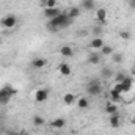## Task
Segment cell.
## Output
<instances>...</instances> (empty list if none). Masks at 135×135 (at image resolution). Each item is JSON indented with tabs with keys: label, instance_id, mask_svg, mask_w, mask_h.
<instances>
[{
	"label": "cell",
	"instance_id": "obj_12",
	"mask_svg": "<svg viewBox=\"0 0 135 135\" xmlns=\"http://www.w3.org/2000/svg\"><path fill=\"white\" fill-rule=\"evenodd\" d=\"M60 55L65 57V58H71V57H74V49L71 46H61L60 47Z\"/></svg>",
	"mask_w": 135,
	"mask_h": 135
},
{
	"label": "cell",
	"instance_id": "obj_14",
	"mask_svg": "<svg viewBox=\"0 0 135 135\" xmlns=\"http://www.w3.org/2000/svg\"><path fill=\"white\" fill-rule=\"evenodd\" d=\"M104 112L110 116L113 113H118V104H113V102H107L105 107H104Z\"/></svg>",
	"mask_w": 135,
	"mask_h": 135
},
{
	"label": "cell",
	"instance_id": "obj_15",
	"mask_svg": "<svg viewBox=\"0 0 135 135\" xmlns=\"http://www.w3.org/2000/svg\"><path fill=\"white\" fill-rule=\"evenodd\" d=\"M101 58H102L101 54L91 52V54L88 55V63H90V65H99V63H101Z\"/></svg>",
	"mask_w": 135,
	"mask_h": 135
},
{
	"label": "cell",
	"instance_id": "obj_26",
	"mask_svg": "<svg viewBox=\"0 0 135 135\" xmlns=\"http://www.w3.org/2000/svg\"><path fill=\"white\" fill-rule=\"evenodd\" d=\"M101 75L105 79V80H108V79H112L113 77V72H112V69L110 68H104L101 71Z\"/></svg>",
	"mask_w": 135,
	"mask_h": 135
},
{
	"label": "cell",
	"instance_id": "obj_6",
	"mask_svg": "<svg viewBox=\"0 0 135 135\" xmlns=\"http://www.w3.org/2000/svg\"><path fill=\"white\" fill-rule=\"evenodd\" d=\"M47 58H42V57H38V58H33L32 60V68L33 69H44L47 66Z\"/></svg>",
	"mask_w": 135,
	"mask_h": 135
},
{
	"label": "cell",
	"instance_id": "obj_28",
	"mask_svg": "<svg viewBox=\"0 0 135 135\" xmlns=\"http://www.w3.org/2000/svg\"><path fill=\"white\" fill-rule=\"evenodd\" d=\"M126 77H127V75H126L124 72H118V74L115 75V82H116V83H123V80H124Z\"/></svg>",
	"mask_w": 135,
	"mask_h": 135
},
{
	"label": "cell",
	"instance_id": "obj_13",
	"mask_svg": "<svg viewBox=\"0 0 135 135\" xmlns=\"http://www.w3.org/2000/svg\"><path fill=\"white\" fill-rule=\"evenodd\" d=\"M121 85H123V93H129V91L132 90V85H134V79L127 75V77L123 80V83H121Z\"/></svg>",
	"mask_w": 135,
	"mask_h": 135
},
{
	"label": "cell",
	"instance_id": "obj_25",
	"mask_svg": "<svg viewBox=\"0 0 135 135\" xmlns=\"http://www.w3.org/2000/svg\"><path fill=\"white\" fill-rule=\"evenodd\" d=\"M123 60H124V55H123L121 52H118V54H113V55H112V61H113V63H116V65H121V63H123Z\"/></svg>",
	"mask_w": 135,
	"mask_h": 135
},
{
	"label": "cell",
	"instance_id": "obj_9",
	"mask_svg": "<svg viewBox=\"0 0 135 135\" xmlns=\"http://www.w3.org/2000/svg\"><path fill=\"white\" fill-rule=\"evenodd\" d=\"M104 44H105V41L102 39L101 36H94V38L91 39V42H90V49H93V50H99Z\"/></svg>",
	"mask_w": 135,
	"mask_h": 135
},
{
	"label": "cell",
	"instance_id": "obj_23",
	"mask_svg": "<svg viewBox=\"0 0 135 135\" xmlns=\"http://www.w3.org/2000/svg\"><path fill=\"white\" fill-rule=\"evenodd\" d=\"M77 107L82 108V110H85V108L90 107V101H88L86 98H79V99H77Z\"/></svg>",
	"mask_w": 135,
	"mask_h": 135
},
{
	"label": "cell",
	"instance_id": "obj_8",
	"mask_svg": "<svg viewBox=\"0 0 135 135\" xmlns=\"http://www.w3.org/2000/svg\"><path fill=\"white\" fill-rule=\"evenodd\" d=\"M60 13H61V11L58 9V6H57V8H44V11H42L44 17H47L49 21H50V19H54V17H57Z\"/></svg>",
	"mask_w": 135,
	"mask_h": 135
},
{
	"label": "cell",
	"instance_id": "obj_11",
	"mask_svg": "<svg viewBox=\"0 0 135 135\" xmlns=\"http://www.w3.org/2000/svg\"><path fill=\"white\" fill-rule=\"evenodd\" d=\"M96 21L99 24H105V21H107V9L105 8H98L96 9Z\"/></svg>",
	"mask_w": 135,
	"mask_h": 135
},
{
	"label": "cell",
	"instance_id": "obj_18",
	"mask_svg": "<svg viewBox=\"0 0 135 135\" xmlns=\"http://www.w3.org/2000/svg\"><path fill=\"white\" fill-rule=\"evenodd\" d=\"M66 14H68V17L72 21V19H75V17L80 16V8H79V6H71L66 11Z\"/></svg>",
	"mask_w": 135,
	"mask_h": 135
},
{
	"label": "cell",
	"instance_id": "obj_5",
	"mask_svg": "<svg viewBox=\"0 0 135 135\" xmlns=\"http://www.w3.org/2000/svg\"><path fill=\"white\" fill-rule=\"evenodd\" d=\"M49 99V90L47 88H38L36 91H35V101L36 102H46Z\"/></svg>",
	"mask_w": 135,
	"mask_h": 135
},
{
	"label": "cell",
	"instance_id": "obj_10",
	"mask_svg": "<svg viewBox=\"0 0 135 135\" xmlns=\"http://www.w3.org/2000/svg\"><path fill=\"white\" fill-rule=\"evenodd\" d=\"M80 8L85 11H93L96 8V2L94 0H80Z\"/></svg>",
	"mask_w": 135,
	"mask_h": 135
},
{
	"label": "cell",
	"instance_id": "obj_1",
	"mask_svg": "<svg viewBox=\"0 0 135 135\" xmlns=\"http://www.w3.org/2000/svg\"><path fill=\"white\" fill-rule=\"evenodd\" d=\"M69 24H71V19L68 17V14L66 13H60L57 17H54V19H50V21L47 22V28H49V32L57 33V32H60L61 28H66Z\"/></svg>",
	"mask_w": 135,
	"mask_h": 135
},
{
	"label": "cell",
	"instance_id": "obj_30",
	"mask_svg": "<svg viewBox=\"0 0 135 135\" xmlns=\"http://www.w3.org/2000/svg\"><path fill=\"white\" fill-rule=\"evenodd\" d=\"M6 135H22V132L17 134V132H13V131H6Z\"/></svg>",
	"mask_w": 135,
	"mask_h": 135
},
{
	"label": "cell",
	"instance_id": "obj_29",
	"mask_svg": "<svg viewBox=\"0 0 135 135\" xmlns=\"http://www.w3.org/2000/svg\"><path fill=\"white\" fill-rule=\"evenodd\" d=\"M112 90H113L115 93H119V94H124V93H123V85H121V83H115V86H113Z\"/></svg>",
	"mask_w": 135,
	"mask_h": 135
},
{
	"label": "cell",
	"instance_id": "obj_24",
	"mask_svg": "<svg viewBox=\"0 0 135 135\" xmlns=\"http://www.w3.org/2000/svg\"><path fill=\"white\" fill-rule=\"evenodd\" d=\"M33 124L36 127H41V126H44L46 124V119L41 116V115H35L33 116Z\"/></svg>",
	"mask_w": 135,
	"mask_h": 135
},
{
	"label": "cell",
	"instance_id": "obj_3",
	"mask_svg": "<svg viewBox=\"0 0 135 135\" xmlns=\"http://www.w3.org/2000/svg\"><path fill=\"white\" fill-rule=\"evenodd\" d=\"M16 93H17V90H16L14 86H11V85H3V86L0 88V102H2V104H6Z\"/></svg>",
	"mask_w": 135,
	"mask_h": 135
},
{
	"label": "cell",
	"instance_id": "obj_4",
	"mask_svg": "<svg viewBox=\"0 0 135 135\" xmlns=\"http://www.w3.org/2000/svg\"><path fill=\"white\" fill-rule=\"evenodd\" d=\"M0 25H2L3 28H6V30L14 28V27L17 25V16H14V14H6V16H3V17L0 19Z\"/></svg>",
	"mask_w": 135,
	"mask_h": 135
},
{
	"label": "cell",
	"instance_id": "obj_16",
	"mask_svg": "<svg viewBox=\"0 0 135 135\" xmlns=\"http://www.w3.org/2000/svg\"><path fill=\"white\" fill-rule=\"evenodd\" d=\"M58 72L61 74V75H69L71 72H72V68L69 63H60L58 65Z\"/></svg>",
	"mask_w": 135,
	"mask_h": 135
},
{
	"label": "cell",
	"instance_id": "obj_2",
	"mask_svg": "<svg viewBox=\"0 0 135 135\" xmlns=\"http://www.w3.org/2000/svg\"><path fill=\"white\" fill-rule=\"evenodd\" d=\"M102 91H104V86H102V82L99 79H93V80L88 82V85H86V93H88L90 96L98 98V96L102 94Z\"/></svg>",
	"mask_w": 135,
	"mask_h": 135
},
{
	"label": "cell",
	"instance_id": "obj_21",
	"mask_svg": "<svg viewBox=\"0 0 135 135\" xmlns=\"http://www.w3.org/2000/svg\"><path fill=\"white\" fill-rule=\"evenodd\" d=\"M118 36H119L123 41H131V38H132V33H131V30H127V28H123V30H119Z\"/></svg>",
	"mask_w": 135,
	"mask_h": 135
},
{
	"label": "cell",
	"instance_id": "obj_34",
	"mask_svg": "<svg viewBox=\"0 0 135 135\" xmlns=\"http://www.w3.org/2000/svg\"><path fill=\"white\" fill-rule=\"evenodd\" d=\"M22 135H32V134H28V132H22Z\"/></svg>",
	"mask_w": 135,
	"mask_h": 135
},
{
	"label": "cell",
	"instance_id": "obj_27",
	"mask_svg": "<svg viewBox=\"0 0 135 135\" xmlns=\"http://www.w3.org/2000/svg\"><path fill=\"white\" fill-rule=\"evenodd\" d=\"M57 0H42V5L41 6H44V8H57Z\"/></svg>",
	"mask_w": 135,
	"mask_h": 135
},
{
	"label": "cell",
	"instance_id": "obj_32",
	"mask_svg": "<svg viewBox=\"0 0 135 135\" xmlns=\"http://www.w3.org/2000/svg\"><path fill=\"white\" fill-rule=\"evenodd\" d=\"M131 123H132V124H134V126H135V115H134V116H132V118H131Z\"/></svg>",
	"mask_w": 135,
	"mask_h": 135
},
{
	"label": "cell",
	"instance_id": "obj_7",
	"mask_svg": "<svg viewBox=\"0 0 135 135\" xmlns=\"http://www.w3.org/2000/svg\"><path fill=\"white\" fill-rule=\"evenodd\" d=\"M108 124H110V127H113V129H118V127H119V124H121L119 112H118V113H113V115L108 116Z\"/></svg>",
	"mask_w": 135,
	"mask_h": 135
},
{
	"label": "cell",
	"instance_id": "obj_22",
	"mask_svg": "<svg viewBox=\"0 0 135 135\" xmlns=\"http://www.w3.org/2000/svg\"><path fill=\"white\" fill-rule=\"evenodd\" d=\"M75 101H77V99H75L74 93H66V94L63 96V102H65V105H72Z\"/></svg>",
	"mask_w": 135,
	"mask_h": 135
},
{
	"label": "cell",
	"instance_id": "obj_33",
	"mask_svg": "<svg viewBox=\"0 0 135 135\" xmlns=\"http://www.w3.org/2000/svg\"><path fill=\"white\" fill-rule=\"evenodd\" d=\"M132 72L135 74V63H134V66H132Z\"/></svg>",
	"mask_w": 135,
	"mask_h": 135
},
{
	"label": "cell",
	"instance_id": "obj_17",
	"mask_svg": "<svg viewBox=\"0 0 135 135\" xmlns=\"http://www.w3.org/2000/svg\"><path fill=\"white\" fill-rule=\"evenodd\" d=\"M52 127H54V129H63V127H66V119L61 118V116L55 118V119L52 121Z\"/></svg>",
	"mask_w": 135,
	"mask_h": 135
},
{
	"label": "cell",
	"instance_id": "obj_20",
	"mask_svg": "<svg viewBox=\"0 0 135 135\" xmlns=\"http://www.w3.org/2000/svg\"><path fill=\"white\" fill-rule=\"evenodd\" d=\"M110 102H113V104H119V102H123V94L115 93V91L112 90V91H110Z\"/></svg>",
	"mask_w": 135,
	"mask_h": 135
},
{
	"label": "cell",
	"instance_id": "obj_31",
	"mask_svg": "<svg viewBox=\"0 0 135 135\" xmlns=\"http://www.w3.org/2000/svg\"><path fill=\"white\" fill-rule=\"evenodd\" d=\"M129 5H131V8H134V9H135V0H131V2H129Z\"/></svg>",
	"mask_w": 135,
	"mask_h": 135
},
{
	"label": "cell",
	"instance_id": "obj_19",
	"mask_svg": "<svg viewBox=\"0 0 135 135\" xmlns=\"http://www.w3.org/2000/svg\"><path fill=\"white\" fill-rule=\"evenodd\" d=\"M99 50H101V52H99L101 55H107V57H112V55L115 54V49H113L112 46H108V44H104Z\"/></svg>",
	"mask_w": 135,
	"mask_h": 135
}]
</instances>
